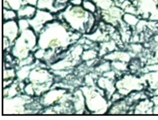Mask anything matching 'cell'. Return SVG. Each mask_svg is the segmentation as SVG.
<instances>
[{
  "label": "cell",
  "instance_id": "1",
  "mask_svg": "<svg viewBox=\"0 0 158 120\" xmlns=\"http://www.w3.org/2000/svg\"><path fill=\"white\" fill-rule=\"evenodd\" d=\"M38 48L42 49L65 48L81 37V33L71 32V29L60 20L48 23L38 33Z\"/></svg>",
  "mask_w": 158,
  "mask_h": 120
},
{
  "label": "cell",
  "instance_id": "2",
  "mask_svg": "<svg viewBox=\"0 0 158 120\" xmlns=\"http://www.w3.org/2000/svg\"><path fill=\"white\" fill-rule=\"evenodd\" d=\"M58 18L73 31L80 33L90 31L96 22L94 14L88 12L82 5H73L70 3L58 14Z\"/></svg>",
  "mask_w": 158,
  "mask_h": 120
},
{
  "label": "cell",
  "instance_id": "3",
  "mask_svg": "<svg viewBox=\"0 0 158 120\" xmlns=\"http://www.w3.org/2000/svg\"><path fill=\"white\" fill-rule=\"evenodd\" d=\"M37 33L31 27L29 29L22 31L13 44L14 57H16L19 60L26 59L29 56V51L38 44Z\"/></svg>",
  "mask_w": 158,
  "mask_h": 120
},
{
  "label": "cell",
  "instance_id": "4",
  "mask_svg": "<svg viewBox=\"0 0 158 120\" xmlns=\"http://www.w3.org/2000/svg\"><path fill=\"white\" fill-rule=\"evenodd\" d=\"M81 91L85 96V102L90 111L97 114H104L107 108V103L102 95L98 92L97 88L84 87Z\"/></svg>",
  "mask_w": 158,
  "mask_h": 120
},
{
  "label": "cell",
  "instance_id": "5",
  "mask_svg": "<svg viewBox=\"0 0 158 120\" xmlns=\"http://www.w3.org/2000/svg\"><path fill=\"white\" fill-rule=\"evenodd\" d=\"M54 20L55 16L53 13L50 12L48 10L37 9L35 14L33 18L30 19L29 22L31 27L38 34L48 23Z\"/></svg>",
  "mask_w": 158,
  "mask_h": 120
},
{
  "label": "cell",
  "instance_id": "6",
  "mask_svg": "<svg viewBox=\"0 0 158 120\" xmlns=\"http://www.w3.org/2000/svg\"><path fill=\"white\" fill-rule=\"evenodd\" d=\"M20 33L18 20L3 21V37H7L14 44Z\"/></svg>",
  "mask_w": 158,
  "mask_h": 120
},
{
  "label": "cell",
  "instance_id": "7",
  "mask_svg": "<svg viewBox=\"0 0 158 120\" xmlns=\"http://www.w3.org/2000/svg\"><path fill=\"white\" fill-rule=\"evenodd\" d=\"M29 79L31 83L35 85H41L42 84L48 83V81H50V75L45 69L37 68L30 73Z\"/></svg>",
  "mask_w": 158,
  "mask_h": 120
},
{
  "label": "cell",
  "instance_id": "8",
  "mask_svg": "<svg viewBox=\"0 0 158 120\" xmlns=\"http://www.w3.org/2000/svg\"><path fill=\"white\" fill-rule=\"evenodd\" d=\"M64 91L61 90H55V91H51L48 92L47 94L44 95L42 102L44 105H51L54 102H58L61 100L62 97H64L63 95L64 94Z\"/></svg>",
  "mask_w": 158,
  "mask_h": 120
},
{
  "label": "cell",
  "instance_id": "9",
  "mask_svg": "<svg viewBox=\"0 0 158 120\" xmlns=\"http://www.w3.org/2000/svg\"><path fill=\"white\" fill-rule=\"evenodd\" d=\"M37 10V7L31 4H24L20 9H19L17 13H18V19L19 18H26V19H31L35 14V12Z\"/></svg>",
  "mask_w": 158,
  "mask_h": 120
},
{
  "label": "cell",
  "instance_id": "10",
  "mask_svg": "<svg viewBox=\"0 0 158 120\" xmlns=\"http://www.w3.org/2000/svg\"><path fill=\"white\" fill-rule=\"evenodd\" d=\"M154 104L151 100H144L140 101L136 107L135 113L137 114H153Z\"/></svg>",
  "mask_w": 158,
  "mask_h": 120
},
{
  "label": "cell",
  "instance_id": "11",
  "mask_svg": "<svg viewBox=\"0 0 158 120\" xmlns=\"http://www.w3.org/2000/svg\"><path fill=\"white\" fill-rule=\"evenodd\" d=\"M36 7L40 10H48L54 14H58V10L55 7V0H38Z\"/></svg>",
  "mask_w": 158,
  "mask_h": 120
},
{
  "label": "cell",
  "instance_id": "12",
  "mask_svg": "<svg viewBox=\"0 0 158 120\" xmlns=\"http://www.w3.org/2000/svg\"><path fill=\"white\" fill-rule=\"evenodd\" d=\"M25 4L24 0H3V8L18 10Z\"/></svg>",
  "mask_w": 158,
  "mask_h": 120
},
{
  "label": "cell",
  "instance_id": "13",
  "mask_svg": "<svg viewBox=\"0 0 158 120\" xmlns=\"http://www.w3.org/2000/svg\"><path fill=\"white\" fill-rule=\"evenodd\" d=\"M122 20L129 26H136L139 23V18L136 14L130 13H123Z\"/></svg>",
  "mask_w": 158,
  "mask_h": 120
},
{
  "label": "cell",
  "instance_id": "14",
  "mask_svg": "<svg viewBox=\"0 0 158 120\" xmlns=\"http://www.w3.org/2000/svg\"><path fill=\"white\" fill-rule=\"evenodd\" d=\"M105 59H111V60H115V59H119L121 61L123 62H127L129 61L130 59V56H129L125 52H113V53H111L109 56H106Z\"/></svg>",
  "mask_w": 158,
  "mask_h": 120
},
{
  "label": "cell",
  "instance_id": "15",
  "mask_svg": "<svg viewBox=\"0 0 158 120\" xmlns=\"http://www.w3.org/2000/svg\"><path fill=\"white\" fill-rule=\"evenodd\" d=\"M3 21L17 20L18 19V13H17V11H15V10L3 8Z\"/></svg>",
  "mask_w": 158,
  "mask_h": 120
},
{
  "label": "cell",
  "instance_id": "16",
  "mask_svg": "<svg viewBox=\"0 0 158 120\" xmlns=\"http://www.w3.org/2000/svg\"><path fill=\"white\" fill-rule=\"evenodd\" d=\"M97 4L98 9H100L102 11L109 10L111 7H113V0H91Z\"/></svg>",
  "mask_w": 158,
  "mask_h": 120
},
{
  "label": "cell",
  "instance_id": "17",
  "mask_svg": "<svg viewBox=\"0 0 158 120\" xmlns=\"http://www.w3.org/2000/svg\"><path fill=\"white\" fill-rule=\"evenodd\" d=\"M81 5H82V7L84 8L85 10H87L88 12L94 14H97L98 7L97 6V4L94 3L93 1H91V0H83Z\"/></svg>",
  "mask_w": 158,
  "mask_h": 120
},
{
  "label": "cell",
  "instance_id": "18",
  "mask_svg": "<svg viewBox=\"0 0 158 120\" xmlns=\"http://www.w3.org/2000/svg\"><path fill=\"white\" fill-rule=\"evenodd\" d=\"M98 85H99L102 89H106V90H109V88H110V89H113V90L115 91V88H114V86H113V83H112L108 79H106V78L99 79V81H98Z\"/></svg>",
  "mask_w": 158,
  "mask_h": 120
},
{
  "label": "cell",
  "instance_id": "19",
  "mask_svg": "<svg viewBox=\"0 0 158 120\" xmlns=\"http://www.w3.org/2000/svg\"><path fill=\"white\" fill-rule=\"evenodd\" d=\"M18 25H19L20 31L31 28L29 20L26 19V18H19V19H18Z\"/></svg>",
  "mask_w": 158,
  "mask_h": 120
},
{
  "label": "cell",
  "instance_id": "20",
  "mask_svg": "<svg viewBox=\"0 0 158 120\" xmlns=\"http://www.w3.org/2000/svg\"><path fill=\"white\" fill-rule=\"evenodd\" d=\"M97 52L96 51H94V50H89V51H86V52H85L83 53V55H82V59L83 60H90V59H92L94 58H96L97 57Z\"/></svg>",
  "mask_w": 158,
  "mask_h": 120
},
{
  "label": "cell",
  "instance_id": "21",
  "mask_svg": "<svg viewBox=\"0 0 158 120\" xmlns=\"http://www.w3.org/2000/svg\"><path fill=\"white\" fill-rule=\"evenodd\" d=\"M125 62H113L112 65L113 66H115V68L118 70H124L126 68H127V65L124 64Z\"/></svg>",
  "mask_w": 158,
  "mask_h": 120
},
{
  "label": "cell",
  "instance_id": "22",
  "mask_svg": "<svg viewBox=\"0 0 158 120\" xmlns=\"http://www.w3.org/2000/svg\"><path fill=\"white\" fill-rule=\"evenodd\" d=\"M153 114H158V105L157 106H154V107H153Z\"/></svg>",
  "mask_w": 158,
  "mask_h": 120
}]
</instances>
